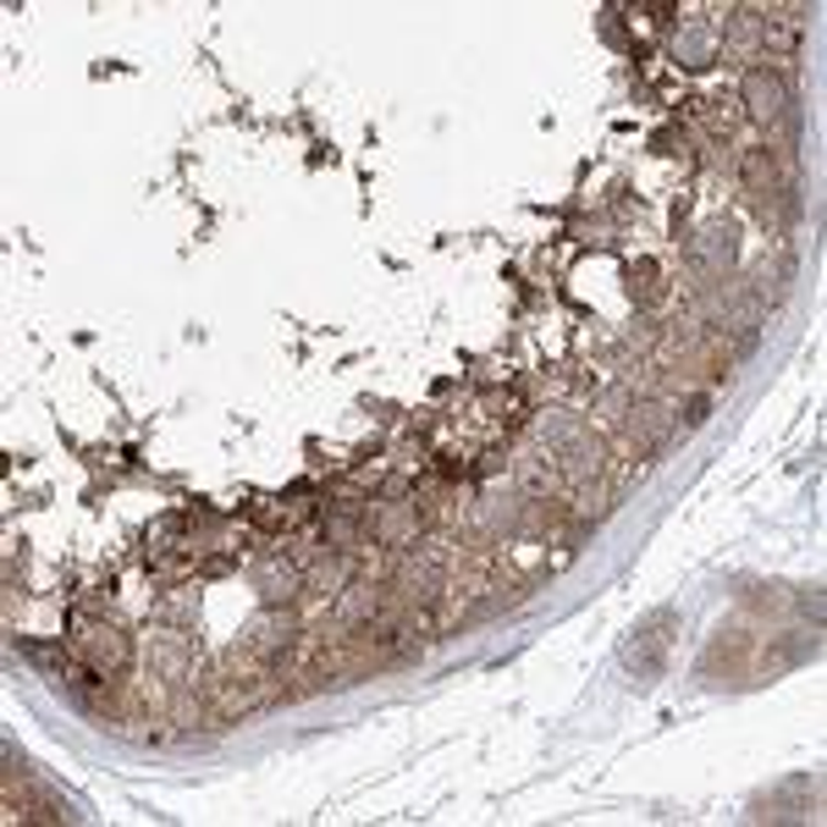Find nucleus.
Instances as JSON below:
<instances>
[{"label":"nucleus","mask_w":827,"mask_h":827,"mask_svg":"<svg viewBox=\"0 0 827 827\" xmlns=\"http://www.w3.org/2000/svg\"><path fill=\"white\" fill-rule=\"evenodd\" d=\"M745 100H750V111H756L762 122H778L789 94H784V83H778V78H767V72H750V78H745Z\"/></svg>","instance_id":"obj_1"}]
</instances>
